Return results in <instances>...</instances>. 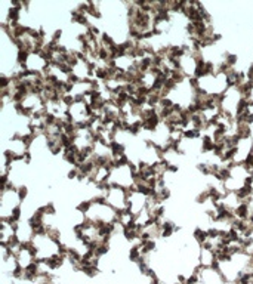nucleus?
<instances>
[{"mask_svg":"<svg viewBox=\"0 0 253 284\" xmlns=\"http://www.w3.org/2000/svg\"><path fill=\"white\" fill-rule=\"evenodd\" d=\"M108 249H110V246H108V244L99 243V246H98V247H96V250H95V253H96V256L99 257V256H102V254L108 253Z\"/></svg>","mask_w":253,"mask_h":284,"instance_id":"obj_3","label":"nucleus"},{"mask_svg":"<svg viewBox=\"0 0 253 284\" xmlns=\"http://www.w3.org/2000/svg\"><path fill=\"white\" fill-rule=\"evenodd\" d=\"M16 194H18V198H19V201L22 203V201L27 198V195H28V188H27L24 184H22V185H18Z\"/></svg>","mask_w":253,"mask_h":284,"instance_id":"obj_2","label":"nucleus"},{"mask_svg":"<svg viewBox=\"0 0 253 284\" xmlns=\"http://www.w3.org/2000/svg\"><path fill=\"white\" fill-rule=\"evenodd\" d=\"M194 237H195L197 243L201 244V246L206 243V241H209V234H207V231H203L201 228H197V229L194 231Z\"/></svg>","mask_w":253,"mask_h":284,"instance_id":"obj_1","label":"nucleus"}]
</instances>
